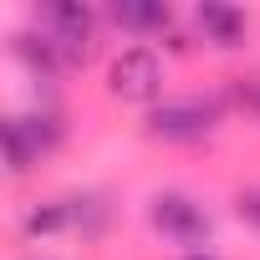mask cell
Returning <instances> with one entry per match:
<instances>
[{"mask_svg": "<svg viewBox=\"0 0 260 260\" xmlns=\"http://www.w3.org/2000/svg\"><path fill=\"white\" fill-rule=\"evenodd\" d=\"M194 21H199L204 41H214V46H240V36H245V11L224 6V0H199Z\"/></svg>", "mask_w": 260, "mask_h": 260, "instance_id": "5", "label": "cell"}, {"mask_svg": "<svg viewBox=\"0 0 260 260\" xmlns=\"http://www.w3.org/2000/svg\"><path fill=\"white\" fill-rule=\"evenodd\" d=\"M41 31L56 41V51L72 61H87L92 56V36H97V11L92 6H77V0H51L41 6Z\"/></svg>", "mask_w": 260, "mask_h": 260, "instance_id": "4", "label": "cell"}, {"mask_svg": "<svg viewBox=\"0 0 260 260\" xmlns=\"http://www.w3.org/2000/svg\"><path fill=\"white\" fill-rule=\"evenodd\" d=\"M148 219H153V230H158L164 240L184 245L189 255H194V250H204V245H209V235H214V219H209V209H204L199 199L179 194V189H164V194H153V199H148Z\"/></svg>", "mask_w": 260, "mask_h": 260, "instance_id": "1", "label": "cell"}, {"mask_svg": "<svg viewBox=\"0 0 260 260\" xmlns=\"http://www.w3.org/2000/svg\"><path fill=\"white\" fill-rule=\"evenodd\" d=\"M214 127H219V102L204 97H174L148 112V133L164 143H204L214 138Z\"/></svg>", "mask_w": 260, "mask_h": 260, "instance_id": "2", "label": "cell"}, {"mask_svg": "<svg viewBox=\"0 0 260 260\" xmlns=\"http://www.w3.org/2000/svg\"><path fill=\"white\" fill-rule=\"evenodd\" d=\"M67 209L61 204H46V209H31L26 214V235H56V230H67Z\"/></svg>", "mask_w": 260, "mask_h": 260, "instance_id": "9", "label": "cell"}, {"mask_svg": "<svg viewBox=\"0 0 260 260\" xmlns=\"http://www.w3.org/2000/svg\"><path fill=\"white\" fill-rule=\"evenodd\" d=\"M6 153H11V174H26L31 164L46 158V153L31 143V133L21 127V117H6Z\"/></svg>", "mask_w": 260, "mask_h": 260, "instance_id": "8", "label": "cell"}, {"mask_svg": "<svg viewBox=\"0 0 260 260\" xmlns=\"http://www.w3.org/2000/svg\"><path fill=\"white\" fill-rule=\"evenodd\" d=\"M112 21L122 31H133V36H148V31H164L174 21V11L164 6V0H117L112 6Z\"/></svg>", "mask_w": 260, "mask_h": 260, "instance_id": "6", "label": "cell"}, {"mask_svg": "<svg viewBox=\"0 0 260 260\" xmlns=\"http://www.w3.org/2000/svg\"><path fill=\"white\" fill-rule=\"evenodd\" d=\"M184 260H219V255H209V250H194V255H184Z\"/></svg>", "mask_w": 260, "mask_h": 260, "instance_id": "11", "label": "cell"}, {"mask_svg": "<svg viewBox=\"0 0 260 260\" xmlns=\"http://www.w3.org/2000/svg\"><path fill=\"white\" fill-rule=\"evenodd\" d=\"M16 51H21V61L36 72V77H56L61 67H67V56L56 51V41L41 31V36H16Z\"/></svg>", "mask_w": 260, "mask_h": 260, "instance_id": "7", "label": "cell"}, {"mask_svg": "<svg viewBox=\"0 0 260 260\" xmlns=\"http://www.w3.org/2000/svg\"><path fill=\"white\" fill-rule=\"evenodd\" d=\"M235 209H240V219H245V224H255V230H260V189H245V194L235 199Z\"/></svg>", "mask_w": 260, "mask_h": 260, "instance_id": "10", "label": "cell"}, {"mask_svg": "<svg viewBox=\"0 0 260 260\" xmlns=\"http://www.w3.org/2000/svg\"><path fill=\"white\" fill-rule=\"evenodd\" d=\"M107 87L122 102H158V92H164V61H158V51L153 46L117 51L112 67H107Z\"/></svg>", "mask_w": 260, "mask_h": 260, "instance_id": "3", "label": "cell"}]
</instances>
